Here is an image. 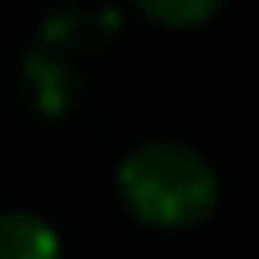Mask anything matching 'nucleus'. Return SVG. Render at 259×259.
Listing matches in <instances>:
<instances>
[{
  "label": "nucleus",
  "mask_w": 259,
  "mask_h": 259,
  "mask_svg": "<svg viewBox=\"0 0 259 259\" xmlns=\"http://www.w3.org/2000/svg\"><path fill=\"white\" fill-rule=\"evenodd\" d=\"M118 196L146 228H200L219 209V173L187 141H141L118 164Z\"/></svg>",
  "instance_id": "f257e3e1"
},
{
  "label": "nucleus",
  "mask_w": 259,
  "mask_h": 259,
  "mask_svg": "<svg viewBox=\"0 0 259 259\" xmlns=\"http://www.w3.org/2000/svg\"><path fill=\"white\" fill-rule=\"evenodd\" d=\"M0 259H64V241L41 214L5 209L0 214Z\"/></svg>",
  "instance_id": "f03ea898"
},
{
  "label": "nucleus",
  "mask_w": 259,
  "mask_h": 259,
  "mask_svg": "<svg viewBox=\"0 0 259 259\" xmlns=\"http://www.w3.org/2000/svg\"><path fill=\"white\" fill-rule=\"evenodd\" d=\"M132 5L159 27H200L219 14L223 0H132Z\"/></svg>",
  "instance_id": "7ed1b4c3"
}]
</instances>
